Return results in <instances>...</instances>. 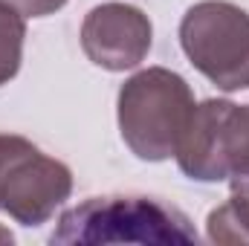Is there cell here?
Wrapping results in <instances>:
<instances>
[{
	"label": "cell",
	"mask_w": 249,
	"mask_h": 246,
	"mask_svg": "<svg viewBox=\"0 0 249 246\" xmlns=\"http://www.w3.org/2000/svg\"><path fill=\"white\" fill-rule=\"evenodd\" d=\"M3 244H15V235H12L6 226H0V246Z\"/></svg>",
	"instance_id": "cell-12"
},
{
	"label": "cell",
	"mask_w": 249,
	"mask_h": 246,
	"mask_svg": "<svg viewBox=\"0 0 249 246\" xmlns=\"http://www.w3.org/2000/svg\"><path fill=\"white\" fill-rule=\"evenodd\" d=\"M12 9H18L23 18H47L55 15L61 6H67V0H3Z\"/></svg>",
	"instance_id": "cell-11"
},
{
	"label": "cell",
	"mask_w": 249,
	"mask_h": 246,
	"mask_svg": "<svg viewBox=\"0 0 249 246\" xmlns=\"http://www.w3.org/2000/svg\"><path fill=\"white\" fill-rule=\"evenodd\" d=\"M191 220L157 197L107 194L87 197L58 217L50 244L105 246V244H197Z\"/></svg>",
	"instance_id": "cell-1"
},
{
	"label": "cell",
	"mask_w": 249,
	"mask_h": 246,
	"mask_svg": "<svg viewBox=\"0 0 249 246\" xmlns=\"http://www.w3.org/2000/svg\"><path fill=\"white\" fill-rule=\"evenodd\" d=\"M229 99H206L191 107L186 127L177 142V165L188 180L197 183H223V122L229 113Z\"/></svg>",
	"instance_id": "cell-6"
},
{
	"label": "cell",
	"mask_w": 249,
	"mask_h": 246,
	"mask_svg": "<svg viewBox=\"0 0 249 246\" xmlns=\"http://www.w3.org/2000/svg\"><path fill=\"white\" fill-rule=\"evenodd\" d=\"M244 194H249V191H244Z\"/></svg>",
	"instance_id": "cell-13"
},
{
	"label": "cell",
	"mask_w": 249,
	"mask_h": 246,
	"mask_svg": "<svg viewBox=\"0 0 249 246\" xmlns=\"http://www.w3.org/2000/svg\"><path fill=\"white\" fill-rule=\"evenodd\" d=\"M154 41L151 18L130 3H102L84 15L81 50L90 61L110 72L133 70L148 58Z\"/></svg>",
	"instance_id": "cell-5"
},
{
	"label": "cell",
	"mask_w": 249,
	"mask_h": 246,
	"mask_svg": "<svg viewBox=\"0 0 249 246\" xmlns=\"http://www.w3.org/2000/svg\"><path fill=\"white\" fill-rule=\"evenodd\" d=\"M72 194V171L61 159L41 154L35 145L23 151L3 183V211L20 226L47 223Z\"/></svg>",
	"instance_id": "cell-4"
},
{
	"label": "cell",
	"mask_w": 249,
	"mask_h": 246,
	"mask_svg": "<svg viewBox=\"0 0 249 246\" xmlns=\"http://www.w3.org/2000/svg\"><path fill=\"white\" fill-rule=\"evenodd\" d=\"M29 148H32L29 139L15 136V133H0V194H3V183H6V174H9L12 162H15L23 151H29ZM0 209H3V203H0Z\"/></svg>",
	"instance_id": "cell-10"
},
{
	"label": "cell",
	"mask_w": 249,
	"mask_h": 246,
	"mask_svg": "<svg viewBox=\"0 0 249 246\" xmlns=\"http://www.w3.org/2000/svg\"><path fill=\"white\" fill-rule=\"evenodd\" d=\"M223 165L232 191H249V105H235L223 122Z\"/></svg>",
	"instance_id": "cell-7"
},
{
	"label": "cell",
	"mask_w": 249,
	"mask_h": 246,
	"mask_svg": "<svg viewBox=\"0 0 249 246\" xmlns=\"http://www.w3.org/2000/svg\"><path fill=\"white\" fill-rule=\"evenodd\" d=\"M194 107L188 81L165 67H148L119 87V133L133 157L162 162L177 154L180 133Z\"/></svg>",
	"instance_id": "cell-2"
},
{
	"label": "cell",
	"mask_w": 249,
	"mask_h": 246,
	"mask_svg": "<svg viewBox=\"0 0 249 246\" xmlns=\"http://www.w3.org/2000/svg\"><path fill=\"white\" fill-rule=\"evenodd\" d=\"M23 41H26V18L0 0V87L18 75L23 61Z\"/></svg>",
	"instance_id": "cell-9"
},
{
	"label": "cell",
	"mask_w": 249,
	"mask_h": 246,
	"mask_svg": "<svg viewBox=\"0 0 249 246\" xmlns=\"http://www.w3.org/2000/svg\"><path fill=\"white\" fill-rule=\"evenodd\" d=\"M186 58L226 93L249 90V12L229 0H200L180 20Z\"/></svg>",
	"instance_id": "cell-3"
},
{
	"label": "cell",
	"mask_w": 249,
	"mask_h": 246,
	"mask_svg": "<svg viewBox=\"0 0 249 246\" xmlns=\"http://www.w3.org/2000/svg\"><path fill=\"white\" fill-rule=\"evenodd\" d=\"M206 235L212 244H249V194L232 191L226 203L212 209Z\"/></svg>",
	"instance_id": "cell-8"
}]
</instances>
